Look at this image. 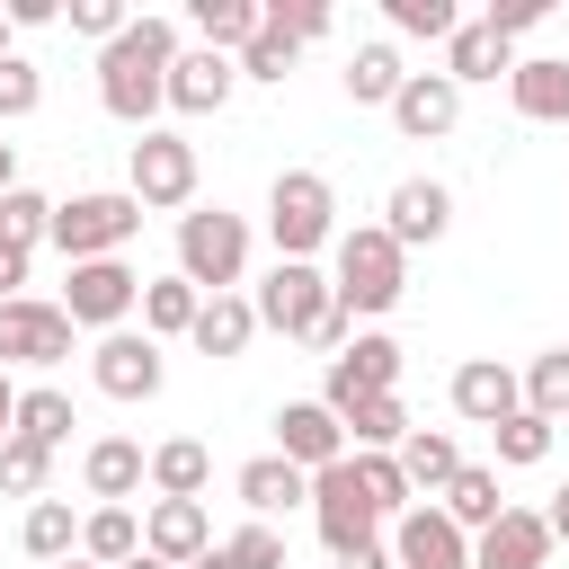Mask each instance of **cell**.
Instances as JSON below:
<instances>
[{"mask_svg":"<svg viewBox=\"0 0 569 569\" xmlns=\"http://www.w3.org/2000/svg\"><path fill=\"white\" fill-rule=\"evenodd\" d=\"M142 551H151V560H169V569H196V560L213 551L204 498H160V507L142 516Z\"/></svg>","mask_w":569,"mask_h":569,"instance_id":"9a60e30c","label":"cell"},{"mask_svg":"<svg viewBox=\"0 0 569 569\" xmlns=\"http://www.w3.org/2000/svg\"><path fill=\"white\" fill-rule=\"evenodd\" d=\"M400 80H409V71H400L391 44H356V62H347V98H356V107H391Z\"/></svg>","mask_w":569,"mask_h":569,"instance_id":"1f68e13d","label":"cell"},{"mask_svg":"<svg viewBox=\"0 0 569 569\" xmlns=\"http://www.w3.org/2000/svg\"><path fill=\"white\" fill-rule=\"evenodd\" d=\"M551 560V525L533 507H507L480 542H471V569H542Z\"/></svg>","mask_w":569,"mask_h":569,"instance_id":"d6986e66","label":"cell"},{"mask_svg":"<svg viewBox=\"0 0 569 569\" xmlns=\"http://www.w3.org/2000/svg\"><path fill=\"white\" fill-rule=\"evenodd\" d=\"M18 436V391H9V373H0V445Z\"/></svg>","mask_w":569,"mask_h":569,"instance_id":"f5cc1de1","label":"cell"},{"mask_svg":"<svg viewBox=\"0 0 569 569\" xmlns=\"http://www.w3.org/2000/svg\"><path fill=\"white\" fill-rule=\"evenodd\" d=\"M80 480H89V498L124 507V498L151 480V462H142V445H133V436H98V445H89V462H80Z\"/></svg>","mask_w":569,"mask_h":569,"instance_id":"7402d4cb","label":"cell"},{"mask_svg":"<svg viewBox=\"0 0 569 569\" xmlns=\"http://www.w3.org/2000/svg\"><path fill=\"white\" fill-rule=\"evenodd\" d=\"M507 89H516V116H533V124H569V53H533V62H516Z\"/></svg>","mask_w":569,"mask_h":569,"instance_id":"44dd1931","label":"cell"},{"mask_svg":"<svg viewBox=\"0 0 569 569\" xmlns=\"http://www.w3.org/2000/svg\"><path fill=\"white\" fill-rule=\"evenodd\" d=\"M204 480H213V462H204L196 436H169V445L151 453V489H160V498H204Z\"/></svg>","mask_w":569,"mask_h":569,"instance_id":"4dcf8cb0","label":"cell"},{"mask_svg":"<svg viewBox=\"0 0 569 569\" xmlns=\"http://www.w3.org/2000/svg\"><path fill=\"white\" fill-rule=\"evenodd\" d=\"M338 427L356 436V453H400V445H409V418H400V391H373V400H356V409H347Z\"/></svg>","mask_w":569,"mask_h":569,"instance_id":"f1b7e54d","label":"cell"},{"mask_svg":"<svg viewBox=\"0 0 569 569\" xmlns=\"http://www.w3.org/2000/svg\"><path fill=\"white\" fill-rule=\"evenodd\" d=\"M18 436H27V445H44V453H53V445H62V436H71V400H62V391H53V382H36V391H18Z\"/></svg>","mask_w":569,"mask_h":569,"instance_id":"d590c367","label":"cell"},{"mask_svg":"<svg viewBox=\"0 0 569 569\" xmlns=\"http://www.w3.org/2000/svg\"><path fill=\"white\" fill-rule=\"evenodd\" d=\"M258 329H284L302 347H347V311H338V284L302 258H276V276L258 284Z\"/></svg>","mask_w":569,"mask_h":569,"instance_id":"7a4b0ae2","label":"cell"},{"mask_svg":"<svg viewBox=\"0 0 569 569\" xmlns=\"http://www.w3.org/2000/svg\"><path fill=\"white\" fill-rule=\"evenodd\" d=\"M356 480H365V498H373V516L382 525H400L418 498H409V471H400V453H356Z\"/></svg>","mask_w":569,"mask_h":569,"instance_id":"e575fe53","label":"cell"},{"mask_svg":"<svg viewBox=\"0 0 569 569\" xmlns=\"http://www.w3.org/2000/svg\"><path fill=\"white\" fill-rule=\"evenodd\" d=\"M276 453H284L293 471H329V462H347V427H338V409H329V400H284V409H276Z\"/></svg>","mask_w":569,"mask_h":569,"instance_id":"7c38bea8","label":"cell"},{"mask_svg":"<svg viewBox=\"0 0 569 569\" xmlns=\"http://www.w3.org/2000/svg\"><path fill=\"white\" fill-rule=\"evenodd\" d=\"M187 196H196V142L151 124V133L133 142V204H160V213H169V204H187Z\"/></svg>","mask_w":569,"mask_h":569,"instance_id":"30bf717a","label":"cell"},{"mask_svg":"<svg viewBox=\"0 0 569 569\" xmlns=\"http://www.w3.org/2000/svg\"><path fill=\"white\" fill-rule=\"evenodd\" d=\"M89 373H98V391L107 400H151L160 391V338H133V329H107L98 347H89Z\"/></svg>","mask_w":569,"mask_h":569,"instance_id":"8fae6325","label":"cell"},{"mask_svg":"<svg viewBox=\"0 0 569 569\" xmlns=\"http://www.w3.org/2000/svg\"><path fill=\"white\" fill-rule=\"evenodd\" d=\"M9 27H53V0H9Z\"/></svg>","mask_w":569,"mask_h":569,"instance_id":"681fc988","label":"cell"},{"mask_svg":"<svg viewBox=\"0 0 569 569\" xmlns=\"http://www.w3.org/2000/svg\"><path fill=\"white\" fill-rule=\"evenodd\" d=\"M293 53H302V44H293V36L267 18V27H258V44L240 53V71H249V80H284V71H293Z\"/></svg>","mask_w":569,"mask_h":569,"instance_id":"b9f144b4","label":"cell"},{"mask_svg":"<svg viewBox=\"0 0 569 569\" xmlns=\"http://www.w3.org/2000/svg\"><path fill=\"white\" fill-rule=\"evenodd\" d=\"M36 98H44L36 62L27 53H0V116H36Z\"/></svg>","mask_w":569,"mask_h":569,"instance_id":"ee69618b","label":"cell"},{"mask_svg":"<svg viewBox=\"0 0 569 569\" xmlns=\"http://www.w3.org/2000/svg\"><path fill=\"white\" fill-rule=\"evenodd\" d=\"M391 560L400 569H471V533L445 516V507H409L391 525Z\"/></svg>","mask_w":569,"mask_h":569,"instance_id":"4fadbf2b","label":"cell"},{"mask_svg":"<svg viewBox=\"0 0 569 569\" xmlns=\"http://www.w3.org/2000/svg\"><path fill=\"white\" fill-rule=\"evenodd\" d=\"M178 53H187V44H178L169 18H133V27L98 53V107H107L116 124L151 133V116L169 107V62H178Z\"/></svg>","mask_w":569,"mask_h":569,"instance_id":"6da1fadb","label":"cell"},{"mask_svg":"<svg viewBox=\"0 0 569 569\" xmlns=\"http://www.w3.org/2000/svg\"><path fill=\"white\" fill-rule=\"evenodd\" d=\"M18 542H27V560H44V569H53V560H71L80 525H71V507H62V498H36V507H27V525H18Z\"/></svg>","mask_w":569,"mask_h":569,"instance_id":"d6a6232c","label":"cell"},{"mask_svg":"<svg viewBox=\"0 0 569 569\" xmlns=\"http://www.w3.org/2000/svg\"><path fill=\"white\" fill-rule=\"evenodd\" d=\"M222 551H231V569H284V533H276V525H258V516H249Z\"/></svg>","mask_w":569,"mask_h":569,"instance_id":"7bdbcfd3","label":"cell"},{"mask_svg":"<svg viewBox=\"0 0 569 569\" xmlns=\"http://www.w3.org/2000/svg\"><path fill=\"white\" fill-rule=\"evenodd\" d=\"M267 18L293 36V44H311V36H329V9L320 0H267Z\"/></svg>","mask_w":569,"mask_h":569,"instance_id":"f6af8a7d","label":"cell"},{"mask_svg":"<svg viewBox=\"0 0 569 569\" xmlns=\"http://www.w3.org/2000/svg\"><path fill=\"white\" fill-rule=\"evenodd\" d=\"M391 124H400L409 142L453 133V124H462V89H453L445 71H409V80H400V98H391Z\"/></svg>","mask_w":569,"mask_h":569,"instance_id":"ac0fdd59","label":"cell"},{"mask_svg":"<svg viewBox=\"0 0 569 569\" xmlns=\"http://www.w3.org/2000/svg\"><path fill=\"white\" fill-rule=\"evenodd\" d=\"M196 311H204V293H196L187 276H151V284H142V338H187Z\"/></svg>","mask_w":569,"mask_h":569,"instance_id":"83f0119b","label":"cell"},{"mask_svg":"<svg viewBox=\"0 0 569 569\" xmlns=\"http://www.w3.org/2000/svg\"><path fill=\"white\" fill-rule=\"evenodd\" d=\"M498 71H516V62H507V36H498L489 18H462L453 44H445V80L462 89V80H498Z\"/></svg>","mask_w":569,"mask_h":569,"instance_id":"cb8c5ba5","label":"cell"},{"mask_svg":"<svg viewBox=\"0 0 569 569\" xmlns=\"http://www.w3.org/2000/svg\"><path fill=\"white\" fill-rule=\"evenodd\" d=\"M382 18H391L400 36H436V44H453V27H462L453 0H382Z\"/></svg>","mask_w":569,"mask_h":569,"instance_id":"f35d334b","label":"cell"},{"mask_svg":"<svg viewBox=\"0 0 569 569\" xmlns=\"http://www.w3.org/2000/svg\"><path fill=\"white\" fill-rule=\"evenodd\" d=\"M400 471H409V489H436V498H445V480L462 471V453H453V436H427V427H409V445H400Z\"/></svg>","mask_w":569,"mask_h":569,"instance_id":"836d02e7","label":"cell"},{"mask_svg":"<svg viewBox=\"0 0 569 569\" xmlns=\"http://www.w3.org/2000/svg\"><path fill=\"white\" fill-rule=\"evenodd\" d=\"M542 525H551V542H569V489H560V498L542 507Z\"/></svg>","mask_w":569,"mask_h":569,"instance_id":"816d5d0a","label":"cell"},{"mask_svg":"<svg viewBox=\"0 0 569 569\" xmlns=\"http://www.w3.org/2000/svg\"><path fill=\"white\" fill-rule=\"evenodd\" d=\"M489 27H498V36H525V27H542V0H498Z\"/></svg>","mask_w":569,"mask_h":569,"instance_id":"7dc6e473","label":"cell"},{"mask_svg":"<svg viewBox=\"0 0 569 569\" xmlns=\"http://www.w3.org/2000/svg\"><path fill=\"white\" fill-rule=\"evenodd\" d=\"M267 231H276V258H302V267H311V249L338 231L329 178H320V169H284V178L267 187Z\"/></svg>","mask_w":569,"mask_h":569,"instance_id":"277c9868","label":"cell"},{"mask_svg":"<svg viewBox=\"0 0 569 569\" xmlns=\"http://www.w3.org/2000/svg\"><path fill=\"white\" fill-rule=\"evenodd\" d=\"M231 489H240V507L267 525L276 507H302V498H311V471H293L284 453H258V462H240V480H231Z\"/></svg>","mask_w":569,"mask_h":569,"instance_id":"603a6c76","label":"cell"},{"mask_svg":"<svg viewBox=\"0 0 569 569\" xmlns=\"http://www.w3.org/2000/svg\"><path fill=\"white\" fill-rule=\"evenodd\" d=\"M142 302V276L124 267V258H89V267H71V284H62V311H71V329H124V311Z\"/></svg>","mask_w":569,"mask_h":569,"instance_id":"ba28073f","label":"cell"},{"mask_svg":"<svg viewBox=\"0 0 569 569\" xmlns=\"http://www.w3.org/2000/svg\"><path fill=\"white\" fill-rule=\"evenodd\" d=\"M62 356H71V311L62 302H27V293L0 302V365H36L44 373Z\"/></svg>","mask_w":569,"mask_h":569,"instance_id":"9c48e42d","label":"cell"},{"mask_svg":"<svg viewBox=\"0 0 569 569\" xmlns=\"http://www.w3.org/2000/svg\"><path fill=\"white\" fill-rule=\"evenodd\" d=\"M391 382H400V347H391V338H356L347 356H329V391H320V400L347 418L356 400H373V391H391Z\"/></svg>","mask_w":569,"mask_h":569,"instance_id":"5bb4252c","label":"cell"},{"mask_svg":"<svg viewBox=\"0 0 569 569\" xmlns=\"http://www.w3.org/2000/svg\"><path fill=\"white\" fill-rule=\"evenodd\" d=\"M71 27H80V36H98V44H116V36L133 27V18H124L116 0H71Z\"/></svg>","mask_w":569,"mask_h":569,"instance_id":"bcb514c9","label":"cell"},{"mask_svg":"<svg viewBox=\"0 0 569 569\" xmlns=\"http://www.w3.org/2000/svg\"><path fill=\"white\" fill-rule=\"evenodd\" d=\"M196 569H231V551H222V542H213V551H204V560H196Z\"/></svg>","mask_w":569,"mask_h":569,"instance_id":"11a10c76","label":"cell"},{"mask_svg":"<svg viewBox=\"0 0 569 569\" xmlns=\"http://www.w3.org/2000/svg\"><path fill=\"white\" fill-rule=\"evenodd\" d=\"M9 187H18V151L0 142V196H9Z\"/></svg>","mask_w":569,"mask_h":569,"instance_id":"db71d44e","label":"cell"},{"mask_svg":"<svg viewBox=\"0 0 569 569\" xmlns=\"http://www.w3.org/2000/svg\"><path fill=\"white\" fill-rule=\"evenodd\" d=\"M498 436V462H542L551 453V418H533V409H516L507 427H489Z\"/></svg>","mask_w":569,"mask_h":569,"instance_id":"ab89813d","label":"cell"},{"mask_svg":"<svg viewBox=\"0 0 569 569\" xmlns=\"http://www.w3.org/2000/svg\"><path fill=\"white\" fill-rule=\"evenodd\" d=\"M231 80H240V62H231V53L187 44V53L169 62V107H178V116H213V107L231 98Z\"/></svg>","mask_w":569,"mask_h":569,"instance_id":"e0dca14e","label":"cell"},{"mask_svg":"<svg viewBox=\"0 0 569 569\" xmlns=\"http://www.w3.org/2000/svg\"><path fill=\"white\" fill-rule=\"evenodd\" d=\"M0 53H9V9H0Z\"/></svg>","mask_w":569,"mask_h":569,"instance_id":"680465c9","label":"cell"},{"mask_svg":"<svg viewBox=\"0 0 569 569\" xmlns=\"http://www.w3.org/2000/svg\"><path fill=\"white\" fill-rule=\"evenodd\" d=\"M204 356H240L249 338H258V302L249 293H204V311H196V329H187Z\"/></svg>","mask_w":569,"mask_h":569,"instance_id":"d4e9b609","label":"cell"},{"mask_svg":"<svg viewBox=\"0 0 569 569\" xmlns=\"http://www.w3.org/2000/svg\"><path fill=\"white\" fill-rule=\"evenodd\" d=\"M44 462H53L44 445L9 436V445H0V489H9V498H36V489H44Z\"/></svg>","mask_w":569,"mask_h":569,"instance_id":"60d3db41","label":"cell"},{"mask_svg":"<svg viewBox=\"0 0 569 569\" xmlns=\"http://www.w3.org/2000/svg\"><path fill=\"white\" fill-rule=\"evenodd\" d=\"M124 569H169V560H151V551H142V560H124Z\"/></svg>","mask_w":569,"mask_h":569,"instance_id":"9f6ffc18","label":"cell"},{"mask_svg":"<svg viewBox=\"0 0 569 569\" xmlns=\"http://www.w3.org/2000/svg\"><path fill=\"white\" fill-rule=\"evenodd\" d=\"M525 409L533 418H569V347H551V356L525 365Z\"/></svg>","mask_w":569,"mask_h":569,"instance_id":"74e56055","label":"cell"},{"mask_svg":"<svg viewBox=\"0 0 569 569\" xmlns=\"http://www.w3.org/2000/svg\"><path fill=\"white\" fill-rule=\"evenodd\" d=\"M311 525H320L329 560H347V551H365V542L382 533V516H373V498H365V480H356V453L329 462V471H311Z\"/></svg>","mask_w":569,"mask_h":569,"instance_id":"52a82bcc","label":"cell"},{"mask_svg":"<svg viewBox=\"0 0 569 569\" xmlns=\"http://www.w3.org/2000/svg\"><path fill=\"white\" fill-rule=\"evenodd\" d=\"M133 231H142V204H133V187H124V196L107 187V196H71V204H53V231H44V240H53L71 267H89V258H116Z\"/></svg>","mask_w":569,"mask_h":569,"instance_id":"5b68a950","label":"cell"},{"mask_svg":"<svg viewBox=\"0 0 569 569\" xmlns=\"http://www.w3.org/2000/svg\"><path fill=\"white\" fill-rule=\"evenodd\" d=\"M80 551H89L98 569L142 560V525H133V507H98V516H80Z\"/></svg>","mask_w":569,"mask_h":569,"instance_id":"f546056e","label":"cell"},{"mask_svg":"<svg viewBox=\"0 0 569 569\" xmlns=\"http://www.w3.org/2000/svg\"><path fill=\"white\" fill-rule=\"evenodd\" d=\"M338 569H400V560H391V551H382V542H365V551H347V560H338Z\"/></svg>","mask_w":569,"mask_h":569,"instance_id":"f907efd6","label":"cell"},{"mask_svg":"<svg viewBox=\"0 0 569 569\" xmlns=\"http://www.w3.org/2000/svg\"><path fill=\"white\" fill-rule=\"evenodd\" d=\"M44 231H53V204H44L36 187H9V196H0V249H36Z\"/></svg>","mask_w":569,"mask_h":569,"instance_id":"8d00e7d4","label":"cell"},{"mask_svg":"<svg viewBox=\"0 0 569 569\" xmlns=\"http://www.w3.org/2000/svg\"><path fill=\"white\" fill-rule=\"evenodd\" d=\"M18 284H27V249H0V302H18Z\"/></svg>","mask_w":569,"mask_h":569,"instance_id":"c3c4849f","label":"cell"},{"mask_svg":"<svg viewBox=\"0 0 569 569\" xmlns=\"http://www.w3.org/2000/svg\"><path fill=\"white\" fill-rule=\"evenodd\" d=\"M258 27H267V0H196V36L213 53H249Z\"/></svg>","mask_w":569,"mask_h":569,"instance_id":"4316f807","label":"cell"},{"mask_svg":"<svg viewBox=\"0 0 569 569\" xmlns=\"http://www.w3.org/2000/svg\"><path fill=\"white\" fill-rule=\"evenodd\" d=\"M445 222H453V196H445L436 178H400V187H391V222H382V231H391L400 249L445 240Z\"/></svg>","mask_w":569,"mask_h":569,"instance_id":"ffe728a7","label":"cell"},{"mask_svg":"<svg viewBox=\"0 0 569 569\" xmlns=\"http://www.w3.org/2000/svg\"><path fill=\"white\" fill-rule=\"evenodd\" d=\"M240 267H249V222L240 213H178V276L196 284V293H231L240 284Z\"/></svg>","mask_w":569,"mask_h":569,"instance_id":"8992f818","label":"cell"},{"mask_svg":"<svg viewBox=\"0 0 569 569\" xmlns=\"http://www.w3.org/2000/svg\"><path fill=\"white\" fill-rule=\"evenodd\" d=\"M453 409H462L471 427H507V418L525 409V382H516L498 356H471V365H453Z\"/></svg>","mask_w":569,"mask_h":569,"instance_id":"2e32d148","label":"cell"},{"mask_svg":"<svg viewBox=\"0 0 569 569\" xmlns=\"http://www.w3.org/2000/svg\"><path fill=\"white\" fill-rule=\"evenodd\" d=\"M436 507H445L462 533H489V525L507 516V498H498V471H480V462H462V471L445 480V498H436Z\"/></svg>","mask_w":569,"mask_h":569,"instance_id":"484cf974","label":"cell"},{"mask_svg":"<svg viewBox=\"0 0 569 569\" xmlns=\"http://www.w3.org/2000/svg\"><path fill=\"white\" fill-rule=\"evenodd\" d=\"M53 569H98V560H89V551H80V560H53Z\"/></svg>","mask_w":569,"mask_h":569,"instance_id":"6f0895ef","label":"cell"},{"mask_svg":"<svg viewBox=\"0 0 569 569\" xmlns=\"http://www.w3.org/2000/svg\"><path fill=\"white\" fill-rule=\"evenodd\" d=\"M338 311L356 320V311H391L400 302V284H409V249L382 231V222H365V231H338Z\"/></svg>","mask_w":569,"mask_h":569,"instance_id":"3957f363","label":"cell"}]
</instances>
